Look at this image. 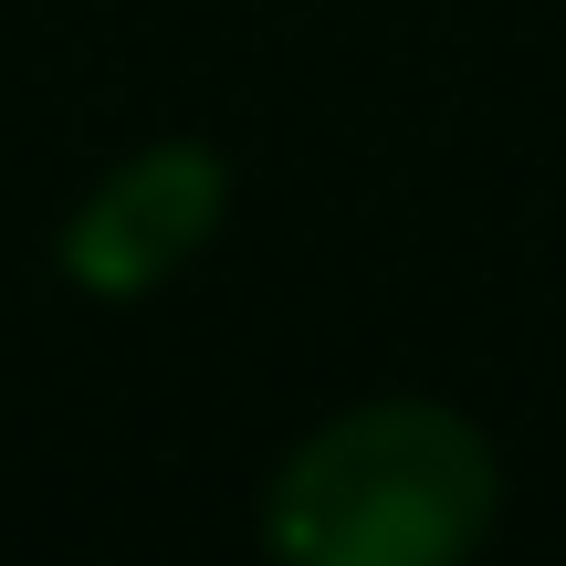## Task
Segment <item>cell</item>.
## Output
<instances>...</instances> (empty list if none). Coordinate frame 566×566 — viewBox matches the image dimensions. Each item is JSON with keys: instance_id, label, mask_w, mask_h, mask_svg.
<instances>
[{"instance_id": "obj_2", "label": "cell", "mask_w": 566, "mask_h": 566, "mask_svg": "<svg viewBox=\"0 0 566 566\" xmlns=\"http://www.w3.org/2000/svg\"><path fill=\"white\" fill-rule=\"evenodd\" d=\"M210 221H221V158L168 137V147H137V158L74 210L63 263H74V283H95V294H137V283L179 273L189 252L210 242Z\"/></svg>"}, {"instance_id": "obj_1", "label": "cell", "mask_w": 566, "mask_h": 566, "mask_svg": "<svg viewBox=\"0 0 566 566\" xmlns=\"http://www.w3.org/2000/svg\"><path fill=\"white\" fill-rule=\"evenodd\" d=\"M493 441L441 399H357L273 472V546L304 566H451L493 535Z\"/></svg>"}]
</instances>
